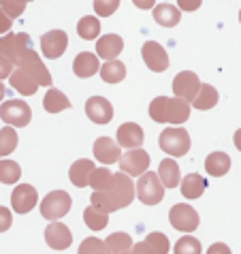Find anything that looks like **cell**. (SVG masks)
<instances>
[{
  "mask_svg": "<svg viewBox=\"0 0 241 254\" xmlns=\"http://www.w3.org/2000/svg\"><path fill=\"white\" fill-rule=\"evenodd\" d=\"M134 194H137V188H134V182L130 180V175L120 171L116 173V186L109 192H92L90 203L107 211H118L122 207H128L134 199Z\"/></svg>",
  "mask_w": 241,
  "mask_h": 254,
  "instance_id": "1",
  "label": "cell"
},
{
  "mask_svg": "<svg viewBox=\"0 0 241 254\" xmlns=\"http://www.w3.org/2000/svg\"><path fill=\"white\" fill-rule=\"evenodd\" d=\"M150 118L158 124L180 126L190 118V103L180 96H156L150 103Z\"/></svg>",
  "mask_w": 241,
  "mask_h": 254,
  "instance_id": "2",
  "label": "cell"
},
{
  "mask_svg": "<svg viewBox=\"0 0 241 254\" xmlns=\"http://www.w3.org/2000/svg\"><path fill=\"white\" fill-rule=\"evenodd\" d=\"M158 145L169 154V156H173V158L186 156L188 150H190V135H188L186 128H181V126H175V128H165L160 132Z\"/></svg>",
  "mask_w": 241,
  "mask_h": 254,
  "instance_id": "3",
  "label": "cell"
},
{
  "mask_svg": "<svg viewBox=\"0 0 241 254\" xmlns=\"http://www.w3.org/2000/svg\"><path fill=\"white\" fill-rule=\"evenodd\" d=\"M137 199L143 205H158L165 199V186H162L158 173L147 171L141 175V180H137Z\"/></svg>",
  "mask_w": 241,
  "mask_h": 254,
  "instance_id": "4",
  "label": "cell"
},
{
  "mask_svg": "<svg viewBox=\"0 0 241 254\" xmlns=\"http://www.w3.org/2000/svg\"><path fill=\"white\" fill-rule=\"evenodd\" d=\"M70 205H73V201H70L68 192H64V190H52V192L41 201V216L47 218L49 222H56L68 214Z\"/></svg>",
  "mask_w": 241,
  "mask_h": 254,
  "instance_id": "5",
  "label": "cell"
},
{
  "mask_svg": "<svg viewBox=\"0 0 241 254\" xmlns=\"http://www.w3.org/2000/svg\"><path fill=\"white\" fill-rule=\"evenodd\" d=\"M0 120H2L6 126H17V128H22V126L30 124L32 111L28 107L26 101L13 98V101H6V103L0 105Z\"/></svg>",
  "mask_w": 241,
  "mask_h": 254,
  "instance_id": "6",
  "label": "cell"
},
{
  "mask_svg": "<svg viewBox=\"0 0 241 254\" xmlns=\"http://www.w3.org/2000/svg\"><path fill=\"white\" fill-rule=\"evenodd\" d=\"M30 49V37H28L26 32H19V34H4V37H0V56H4V58H9L13 64H19V60H22V56Z\"/></svg>",
  "mask_w": 241,
  "mask_h": 254,
  "instance_id": "7",
  "label": "cell"
},
{
  "mask_svg": "<svg viewBox=\"0 0 241 254\" xmlns=\"http://www.w3.org/2000/svg\"><path fill=\"white\" fill-rule=\"evenodd\" d=\"M169 222L175 231L181 233H192L198 227V214L194 207H190L188 203H177L169 211Z\"/></svg>",
  "mask_w": 241,
  "mask_h": 254,
  "instance_id": "8",
  "label": "cell"
},
{
  "mask_svg": "<svg viewBox=\"0 0 241 254\" xmlns=\"http://www.w3.org/2000/svg\"><path fill=\"white\" fill-rule=\"evenodd\" d=\"M17 66L24 68L26 73H30L34 79L41 83V86H52V79H54V77H52V73L47 70V66L43 64V60L39 58V54L34 52L32 47L22 56V60H19Z\"/></svg>",
  "mask_w": 241,
  "mask_h": 254,
  "instance_id": "9",
  "label": "cell"
},
{
  "mask_svg": "<svg viewBox=\"0 0 241 254\" xmlns=\"http://www.w3.org/2000/svg\"><path fill=\"white\" fill-rule=\"evenodd\" d=\"M118 165L124 173L139 178V175L147 173V167H150V154H147L145 150H141V147H134V150H128L126 154H122V158H120Z\"/></svg>",
  "mask_w": 241,
  "mask_h": 254,
  "instance_id": "10",
  "label": "cell"
},
{
  "mask_svg": "<svg viewBox=\"0 0 241 254\" xmlns=\"http://www.w3.org/2000/svg\"><path fill=\"white\" fill-rule=\"evenodd\" d=\"M201 86H203L201 79H198L192 70H181L173 79V94L180 98H186L188 103H192L198 94V90H201Z\"/></svg>",
  "mask_w": 241,
  "mask_h": 254,
  "instance_id": "11",
  "label": "cell"
},
{
  "mask_svg": "<svg viewBox=\"0 0 241 254\" xmlns=\"http://www.w3.org/2000/svg\"><path fill=\"white\" fill-rule=\"evenodd\" d=\"M141 56H143L147 68L154 70V73H162V70L169 68V56L165 52V47H162L160 43H156V41H147V43H143V47H141Z\"/></svg>",
  "mask_w": 241,
  "mask_h": 254,
  "instance_id": "12",
  "label": "cell"
},
{
  "mask_svg": "<svg viewBox=\"0 0 241 254\" xmlns=\"http://www.w3.org/2000/svg\"><path fill=\"white\" fill-rule=\"evenodd\" d=\"M66 47H68V37L64 30H52L41 37V49H43V56L49 60L60 58L66 52Z\"/></svg>",
  "mask_w": 241,
  "mask_h": 254,
  "instance_id": "13",
  "label": "cell"
},
{
  "mask_svg": "<svg viewBox=\"0 0 241 254\" xmlns=\"http://www.w3.org/2000/svg\"><path fill=\"white\" fill-rule=\"evenodd\" d=\"M37 201H39L37 188L30 184H17V188L11 194V205L15 209V214H28V211H32Z\"/></svg>",
  "mask_w": 241,
  "mask_h": 254,
  "instance_id": "14",
  "label": "cell"
},
{
  "mask_svg": "<svg viewBox=\"0 0 241 254\" xmlns=\"http://www.w3.org/2000/svg\"><path fill=\"white\" fill-rule=\"evenodd\" d=\"M86 116L94 124H109L113 120V107L105 96H90L86 101Z\"/></svg>",
  "mask_w": 241,
  "mask_h": 254,
  "instance_id": "15",
  "label": "cell"
},
{
  "mask_svg": "<svg viewBox=\"0 0 241 254\" xmlns=\"http://www.w3.org/2000/svg\"><path fill=\"white\" fill-rule=\"evenodd\" d=\"M45 242L49 248L54 250H66L70 244H73V233L68 231V227H64L62 222H52L45 229Z\"/></svg>",
  "mask_w": 241,
  "mask_h": 254,
  "instance_id": "16",
  "label": "cell"
},
{
  "mask_svg": "<svg viewBox=\"0 0 241 254\" xmlns=\"http://www.w3.org/2000/svg\"><path fill=\"white\" fill-rule=\"evenodd\" d=\"M120 145L118 141H113L109 137H98L94 141V158L103 165H113V162H120L122 154H120Z\"/></svg>",
  "mask_w": 241,
  "mask_h": 254,
  "instance_id": "17",
  "label": "cell"
},
{
  "mask_svg": "<svg viewBox=\"0 0 241 254\" xmlns=\"http://www.w3.org/2000/svg\"><path fill=\"white\" fill-rule=\"evenodd\" d=\"M9 83H11V88H13V90H17V92H19V94H24V96H32V94L39 90V86H41V83L34 79L30 73H26V70H24V68H19V66L11 73Z\"/></svg>",
  "mask_w": 241,
  "mask_h": 254,
  "instance_id": "18",
  "label": "cell"
},
{
  "mask_svg": "<svg viewBox=\"0 0 241 254\" xmlns=\"http://www.w3.org/2000/svg\"><path fill=\"white\" fill-rule=\"evenodd\" d=\"M118 143L122 147H128V150H134V147L143 145V128L134 122H126L118 128Z\"/></svg>",
  "mask_w": 241,
  "mask_h": 254,
  "instance_id": "19",
  "label": "cell"
},
{
  "mask_svg": "<svg viewBox=\"0 0 241 254\" xmlns=\"http://www.w3.org/2000/svg\"><path fill=\"white\" fill-rule=\"evenodd\" d=\"M122 49H124V41L118 34H103L96 43V54L103 60H116Z\"/></svg>",
  "mask_w": 241,
  "mask_h": 254,
  "instance_id": "20",
  "label": "cell"
},
{
  "mask_svg": "<svg viewBox=\"0 0 241 254\" xmlns=\"http://www.w3.org/2000/svg\"><path fill=\"white\" fill-rule=\"evenodd\" d=\"M94 162L88 160V158H79V160H75L73 165H70V182H73V186L77 188H86L90 186V178H92V171H94Z\"/></svg>",
  "mask_w": 241,
  "mask_h": 254,
  "instance_id": "21",
  "label": "cell"
},
{
  "mask_svg": "<svg viewBox=\"0 0 241 254\" xmlns=\"http://www.w3.org/2000/svg\"><path fill=\"white\" fill-rule=\"evenodd\" d=\"M73 70H75L77 77H81V79H88V77H92L94 73L101 70V64H98V58H96L94 54L81 52V54H77V58L73 62Z\"/></svg>",
  "mask_w": 241,
  "mask_h": 254,
  "instance_id": "22",
  "label": "cell"
},
{
  "mask_svg": "<svg viewBox=\"0 0 241 254\" xmlns=\"http://www.w3.org/2000/svg\"><path fill=\"white\" fill-rule=\"evenodd\" d=\"M181 19V9L169 4V2H162V4H156L154 6V22L158 26H165V28H173L180 24Z\"/></svg>",
  "mask_w": 241,
  "mask_h": 254,
  "instance_id": "23",
  "label": "cell"
},
{
  "mask_svg": "<svg viewBox=\"0 0 241 254\" xmlns=\"http://www.w3.org/2000/svg\"><path fill=\"white\" fill-rule=\"evenodd\" d=\"M158 178L165 188H175L181 184V175H180V165L173 158H165L158 165Z\"/></svg>",
  "mask_w": 241,
  "mask_h": 254,
  "instance_id": "24",
  "label": "cell"
},
{
  "mask_svg": "<svg viewBox=\"0 0 241 254\" xmlns=\"http://www.w3.org/2000/svg\"><path fill=\"white\" fill-rule=\"evenodd\" d=\"M231 169V156L226 152H211L207 158H205V171L214 178H222V175L229 173Z\"/></svg>",
  "mask_w": 241,
  "mask_h": 254,
  "instance_id": "25",
  "label": "cell"
},
{
  "mask_svg": "<svg viewBox=\"0 0 241 254\" xmlns=\"http://www.w3.org/2000/svg\"><path fill=\"white\" fill-rule=\"evenodd\" d=\"M90 186L94 192H109V190L116 186V173H111L107 167H98L92 171Z\"/></svg>",
  "mask_w": 241,
  "mask_h": 254,
  "instance_id": "26",
  "label": "cell"
},
{
  "mask_svg": "<svg viewBox=\"0 0 241 254\" xmlns=\"http://www.w3.org/2000/svg\"><path fill=\"white\" fill-rule=\"evenodd\" d=\"M83 222L88 224L90 231H103L109 222V211L90 203V207L83 209Z\"/></svg>",
  "mask_w": 241,
  "mask_h": 254,
  "instance_id": "27",
  "label": "cell"
},
{
  "mask_svg": "<svg viewBox=\"0 0 241 254\" xmlns=\"http://www.w3.org/2000/svg\"><path fill=\"white\" fill-rule=\"evenodd\" d=\"M205 188H207V182H205L198 173H190L181 180V194L186 196L188 201L198 199V196L205 192Z\"/></svg>",
  "mask_w": 241,
  "mask_h": 254,
  "instance_id": "28",
  "label": "cell"
},
{
  "mask_svg": "<svg viewBox=\"0 0 241 254\" xmlns=\"http://www.w3.org/2000/svg\"><path fill=\"white\" fill-rule=\"evenodd\" d=\"M43 107H45V111H49V114H60V111L70 107V101L58 88H49L45 98H43Z\"/></svg>",
  "mask_w": 241,
  "mask_h": 254,
  "instance_id": "29",
  "label": "cell"
},
{
  "mask_svg": "<svg viewBox=\"0 0 241 254\" xmlns=\"http://www.w3.org/2000/svg\"><path fill=\"white\" fill-rule=\"evenodd\" d=\"M98 73H101L103 81H107V83H120L126 77V66H124V62H120V60H107L101 66Z\"/></svg>",
  "mask_w": 241,
  "mask_h": 254,
  "instance_id": "30",
  "label": "cell"
},
{
  "mask_svg": "<svg viewBox=\"0 0 241 254\" xmlns=\"http://www.w3.org/2000/svg\"><path fill=\"white\" fill-rule=\"evenodd\" d=\"M77 34L86 41L98 39V34H101V22H98V17H94V15L81 17L79 24H77Z\"/></svg>",
  "mask_w": 241,
  "mask_h": 254,
  "instance_id": "31",
  "label": "cell"
},
{
  "mask_svg": "<svg viewBox=\"0 0 241 254\" xmlns=\"http://www.w3.org/2000/svg\"><path fill=\"white\" fill-rule=\"evenodd\" d=\"M216 103H218V90L214 86H209V83H203L201 90H198V94L196 98L192 101V105L196 109H211V107H216Z\"/></svg>",
  "mask_w": 241,
  "mask_h": 254,
  "instance_id": "32",
  "label": "cell"
},
{
  "mask_svg": "<svg viewBox=\"0 0 241 254\" xmlns=\"http://www.w3.org/2000/svg\"><path fill=\"white\" fill-rule=\"evenodd\" d=\"M105 244L109 246V250L113 254H122V252L132 250V237L128 233H111V235L105 239Z\"/></svg>",
  "mask_w": 241,
  "mask_h": 254,
  "instance_id": "33",
  "label": "cell"
},
{
  "mask_svg": "<svg viewBox=\"0 0 241 254\" xmlns=\"http://www.w3.org/2000/svg\"><path fill=\"white\" fill-rule=\"evenodd\" d=\"M22 178V167L15 160H0V182L2 184H15Z\"/></svg>",
  "mask_w": 241,
  "mask_h": 254,
  "instance_id": "34",
  "label": "cell"
},
{
  "mask_svg": "<svg viewBox=\"0 0 241 254\" xmlns=\"http://www.w3.org/2000/svg\"><path fill=\"white\" fill-rule=\"evenodd\" d=\"M17 147V132L13 126H4L0 128V158L9 156V154Z\"/></svg>",
  "mask_w": 241,
  "mask_h": 254,
  "instance_id": "35",
  "label": "cell"
},
{
  "mask_svg": "<svg viewBox=\"0 0 241 254\" xmlns=\"http://www.w3.org/2000/svg\"><path fill=\"white\" fill-rule=\"evenodd\" d=\"M173 250H175V254H201L203 252L201 250V242H198L196 237L190 235V233L177 239Z\"/></svg>",
  "mask_w": 241,
  "mask_h": 254,
  "instance_id": "36",
  "label": "cell"
},
{
  "mask_svg": "<svg viewBox=\"0 0 241 254\" xmlns=\"http://www.w3.org/2000/svg\"><path fill=\"white\" fill-rule=\"evenodd\" d=\"M79 254H113L109 250V246L98 237H88L83 239L81 246H79Z\"/></svg>",
  "mask_w": 241,
  "mask_h": 254,
  "instance_id": "37",
  "label": "cell"
},
{
  "mask_svg": "<svg viewBox=\"0 0 241 254\" xmlns=\"http://www.w3.org/2000/svg\"><path fill=\"white\" fill-rule=\"evenodd\" d=\"M145 242L156 254H169V250H171V244H169V237L165 235V233L154 231V233H150V235L145 237Z\"/></svg>",
  "mask_w": 241,
  "mask_h": 254,
  "instance_id": "38",
  "label": "cell"
},
{
  "mask_svg": "<svg viewBox=\"0 0 241 254\" xmlns=\"http://www.w3.org/2000/svg\"><path fill=\"white\" fill-rule=\"evenodd\" d=\"M32 2V0H0V9H2L9 17H19L26 9V4Z\"/></svg>",
  "mask_w": 241,
  "mask_h": 254,
  "instance_id": "39",
  "label": "cell"
},
{
  "mask_svg": "<svg viewBox=\"0 0 241 254\" xmlns=\"http://www.w3.org/2000/svg\"><path fill=\"white\" fill-rule=\"evenodd\" d=\"M118 6H120V0H94V11L101 17L113 15L118 11Z\"/></svg>",
  "mask_w": 241,
  "mask_h": 254,
  "instance_id": "40",
  "label": "cell"
},
{
  "mask_svg": "<svg viewBox=\"0 0 241 254\" xmlns=\"http://www.w3.org/2000/svg\"><path fill=\"white\" fill-rule=\"evenodd\" d=\"M11 222H13V214L6 207L0 205V233H4V231H9L11 227Z\"/></svg>",
  "mask_w": 241,
  "mask_h": 254,
  "instance_id": "41",
  "label": "cell"
},
{
  "mask_svg": "<svg viewBox=\"0 0 241 254\" xmlns=\"http://www.w3.org/2000/svg\"><path fill=\"white\" fill-rule=\"evenodd\" d=\"M13 62L9 60V58H4V56H0V81L4 79V77H11V73H13Z\"/></svg>",
  "mask_w": 241,
  "mask_h": 254,
  "instance_id": "42",
  "label": "cell"
},
{
  "mask_svg": "<svg viewBox=\"0 0 241 254\" xmlns=\"http://www.w3.org/2000/svg\"><path fill=\"white\" fill-rule=\"evenodd\" d=\"M11 26H13V17H9L2 9H0V34H9Z\"/></svg>",
  "mask_w": 241,
  "mask_h": 254,
  "instance_id": "43",
  "label": "cell"
},
{
  "mask_svg": "<svg viewBox=\"0 0 241 254\" xmlns=\"http://www.w3.org/2000/svg\"><path fill=\"white\" fill-rule=\"evenodd\" d=\"M201 2L203 0H177L181 11H196V9H201Z\"/></svg>",
  "mask_w": 241,
  "mask_h": 254,
  "instance_id": "44",
  "label": "cell"
},
{
  "mask_svg": "<svg viewBox=\"0 0 241 254\" xmlns=\"http://www.w3.org/2000/svg\"><path fill=\"white\" fill-rule=\"evenodd\" d=\"M207 254H233V252H231V248H229L226 244L218 242V244H214V246H209V248H207Z\"/></svg>",
  "mask_w": 241,
  "mask_h": 254,
  "instance_id": "45",
  "label": "cell"
},
{
  "mask_svg": "<svg viewBox=\"0 0 241 254\" xmlns=\"http://www.w3.org/2000/svg\"><path fill=\"white\" fill-rule=\"evenodd\" d=\"M132 252L134 254H156L150 246H147V242H139L137 246H132Z\"/></svg>",
  "mask_w": 241,
  "mask_h": 254,
  "instance_id": "46",
  "label": "cell"
},
{
  "mask_svg": "<svg viewBox=\"0 0 241 254\" xmlns=\"http://www.w3.org/2000/svg\"><path fill=\"white\" fill-rule=\"evenodd\" d=\"M132 2L137 4V9L147 11V9H154V2H156V0H132Z\"/></svg>",
  "mask_w": 241,
  "mask_h": 254,
  "instance_id": "47",
  "label": "cell"
},
{
  "mask_svg": "<svg viewBox=\"0 0 241 254\" xmlns=\"http://www.w3.org/2000/svg\"><path fill=\"white\" fill-rule=\"evenodd\" d=\"M233 141H235V147H237V150L241 152V128L235 132V137H233Z\"/></svg>",
  "mask_w": 241,
  "mask_h": 254,
  "instance_id": "48",
  "label": "cell"
},
{
  "mask_svg": "<svg viewBox=\"0 0 241 254\" xmlns=\"http://www.w3.org/2000/svg\"><path fill=\"white\" fill-rule=\"evenodd\" d=\"M4 94H6V90H4V86H2V81H0V101L4 98Z\"/></svg>",
  "mask_w": 241,
  "mask_h": 254,
  "instance_id": "49",
  "label": "cell"
},
{
  "mask_svg": "<svg viewBox=\"0 0 241 254\" xmlns=\"http://www.w3.org/2000/svg\"><path fill=\"white\" fill-rule=\"evenodd\" d=\"M122 254H134V252H132V250H128V252H122Z\"/></svg>",
  "mask_w": 241,
  "mask_h": 254,
  "instance_id": "50",
  "label": "cell"
},
{
  "mask_svg": "<svg viewBox=\"0 0 241 254\" xmlns=\"http://www.w3.org/2000/svg\"><path fill=\"white\" fill-rule=\"evenodd\" d=\"M239 22H241V11H239Z\"/></svg>",
  "mask_w": 241,
  "mask_h": 254,
  "instance_id": "51",
  "label": "cell"
}]
</instances>
